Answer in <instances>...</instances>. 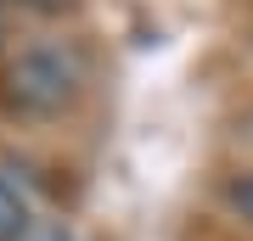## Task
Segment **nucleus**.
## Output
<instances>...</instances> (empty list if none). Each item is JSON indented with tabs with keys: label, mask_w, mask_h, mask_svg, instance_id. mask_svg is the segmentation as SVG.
Segmentation results:
<instances>
[{
	"label": "nucleus",
	"mask_w": 253,
	"mask_h": 241,
	"mask_svg": "<svg viewBox=\"0 0 253 241\" xmlns=\"http://www.w3.org/2000/svg\"><path fill=\"white\" fill-rule=\"evenodd\" d=\"M6 96L23 112H62L79 96V68L62 51H23L6 68Z\"/></svg>",
	"instance_id": "obj_1"
},
{
	"label": "nucleus",
	"mask_w": 253,
	"mask_h": 241,
	"mask_svg": "<svg viewBox=\"0 0 253 241\" xmlns=\"http://www.w3.org/2000/svg\"><path fill=\"white\" fill-rule=\"evenodd\" d=\"M28 202H23V191L11 185V179H0V241H17L23 230H28Z\"/></svg>",
	"instance_id": "obj_2"
},
{
	"label": "nucleus",
	"mask_w": 253,
	"mask_h": 241,
	"mask_svg": "<svg viewBox=\"0 0 253 241\" xmlns=\"http://www.w3.org/2000/svg\"><path fill=\"white\" fill-rule=\"evenodd\" d=\"M17 241H79V236H73L62 219H28V230Z\"/></svg>",
	"instance_id": "obj_3"
},
{
	"label": "nucleus",
	"mask_w": 253,
	"mask_h": 241,
	"mask_svg": "<svg viewBox=\"0 0 253 241\" xmlns=\"http://www.w3.org/2000/svg\"><path fill=\"white\" fill-rule=\"evenodd\" d=\"M225 202L253 224V174H236V179H231V185H225Z\"/></svg>",
	"instance_id": "obj_4"
},
{
	"label": "nucleus",
	"mask_w": 253,
	"mask_h": 241,
	"mask_svg": "<svg viewBox=\"0 0 253 241\" xmlns=\"http://www.w3.org/2000/svg\"><path fill=\"white\" fill-rule=\"evenodd\" d=\"M28 6H40V11H68L73 0H28Z\"/></svg>",
	"instance_id": "obj_5"
}]
</instances>
